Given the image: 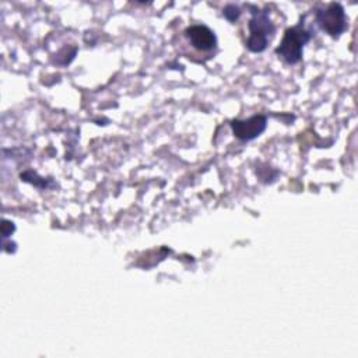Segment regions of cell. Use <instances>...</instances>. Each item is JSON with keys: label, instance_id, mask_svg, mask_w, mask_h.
Here are the masks:
<instances>
[{"label": "cell", "instance_id": "obj_1", "mask_svg": "<svg viewBox=\"0 0 358 358\" xmlns=\"http://www.w3.org/2000/svg\"><path fill=\"white\" fill-rule=\"evenodd\" d=\"M310 32L302 28V25H296L292 28H288L284 34V38L277 46L275 53L288 64H295L302 59L303 46L310 39Z\"/></svg>", "mask_w": 358, "mask_h": 358}, {"label": "cell", "instance_id": "obj_2", "mask_svg": "<svg viewBox=\"0 0 358 358\" xmlns=\"http://www.w3.org/2000/svg\"><path fill=\"white\" fill-rule=\"evenodd\" d=\"M252 14L253 17L248 24L250 35L246 39V48L250 52H263L274 32V25L268 18V11L256 10Z\"/></svg>", "mask_w": 358, "mask_h": 358}, {"label": "cell", "instance_id": "obj_3", "mask_svg": "<svg viewBox=\"0 0 358 358\" xmlns=\"http://www.w3.org/2000/svg\"><path fill=\"white\" fill-rule=\"evenodd\" d=\"M315 18L317 25L333 38H338L347 28V17L338 3H330L326 8L317 10Z\"/></svg>", "mask_w": 358, "mask_h": 358}, {"label": "cell", "instance_id": "obj_4", "mask_svg": "<svg viewBox=\"0 0 358 358\" xmlns=\"http://www.w3.org/2000/svg\"><path fill=\"white\" fill-rule=\"evenodd\" d=\"M266 126H267V120H266V116L263 115H255L246 120L236 119L231 122V127L235 137L243 141H249L260 136L264 131Z\"/></svg>", "mask_w": 358, "mask_h": 358}, {"label": "cell", "instance_id": "obj_5", "mask_svg": "<svg viewBox=\"0 0 358 358\" xmlns=\"http://www.w3.org/2000/svg\"><path fill=\"white\" fill-rule=\"evenodd\" d=\"M189 42L199 50H211L217 45L214 32L206 25H192L185 31Z\"/></svg>", "mask_w": 358, "mask_h": 358}, {"label": "cell", "instance_id": "obj_6", "mask_svg": "<svg viewBox=\"0 0 358 358\" xmlns=\"http://www.w3.org/2000/svg\"><path fill=\"white\" fill-rule=\"evenodd\" d=\"M222 14H224V17H225L227 20H229V21H236V20L239 18V15H241V10H239V7L235 6V4H228V6H225Z\"/></svg>", "mask_w": 358, "mask_h": 358}]
</instances>
